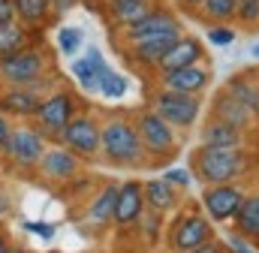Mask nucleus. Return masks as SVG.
I'll return each mask as SVG.
<instances>
[{"instance_id":"nucleus-1","label":"nucleus","mask_w":259,"mask_h":253,"mask_svg":"<svg viewBox=\"0 0 259 253\" xmlns=\"http://www.w3.org/2000/svg\"><path fill=\"white\" fill-rule=\"evenodd\" d=\"M49 69V55L39 46H27L18 49L12 55L0 58V81L6 88H30L33 81H39Z\"/></svg>"},{"instance_id":"nucleus-12","label":"nucleus","mask_w":259,"mask_h":253,"mask_svg":"<svg viewBox=\"0 0 259 253\" xmlns=\"http://www.w3.org/2000/svg\"><path fill=\"white\" fill-rule=\"evenodd\" d=\"M145 211V193H142V184L136 181H127L124 187H118V202H115V214L112 220L118 226H130L142 217Z\"/></svg>"},{"instance_id":"nucleus-20","label":"nucleus","mask_w":259,"mask_h":253,"mask_svg":"<svg viewBox=\"0 0 259 253\" xmlns=\"http://www.w3.org/2000/svg\"><path fill=\"white\" fill-rule=\"evenodd\" d=\"M178 36H154V39H145V43H136L133 46V61L145 63V66H157L160 58L172 49Z\"/></svg>"},{"instance_id":"nucleus-24","label":"nucleus","mask_w":259,"mask_h":253,"mask_svg":"<svg viewBox=\"0 0 259 253\" xmlns=\"http://www.w3.org/2000/svg\"><path fill=\"white\" fill-rule=\"evenodd\" d=\"M238 142H241L238 126H232V124L217 121V124H211L208 130H205V145H217V148H238Z\"/></svg>"},{"instance_id":"nucleus-43","label":"nucleus","mask_w":259,"mask_h":253,"mask_svg":"<svg viewBox=\"0 0 259 253\" xmlns=\"http://www.w3.org/2000/svg\"><path fill=\"white\" fill-rule=\"evenodd\" d=\"M6 253H27L24 247H6Z\"/></svg>"},{"instance_id":"nucleus-38","label":"nucleus","mask_w":259,"mask_h":253,"mask_svg":"<svg viewBox=\"0 0 259 253\" xmlns=\"http://www.w3.org/2000/svg\"><path fill=\"white\" fill-rule=\"evenodd\" d=\"M193 253H217V247H214V244H199Z\"/></svg>"},{"instance_id":"nucleus-14","label":"nucleus","mask_w":259,"mask_h":253,"mask_svg":"<svg viewBox=\"0 0 259 253\" xmlns=\"http://www.w3.org/2000/svg\"><path fill=\"white\" fill-rule=\"evenodd\" d=\"M241 202H244V196L235 187H229V184H217L214 190L205 193V208H208V214H211L214 220H229V217H235L238 208H241Z\"/></svg>"},{"instance_id":"nucleus-22","label":"nucleus","mask_w":259,"mask_h":253,"mask_svg":"<svg viewBox=\"0 0 259 253\" xmlns=\"http://www.w3.org/2000/svg\"><path fill=\"white\" fill-rule=\"evenodd\" d=\"M217 118L223 121V124H232V126H241L250 121V109L241 103V100H235V97H220L217 100Z\"/></svg>"},{"instance_id":"nucleus-8","label":"nucleus","mask_w":259,"mask_h":253,"mask_svg":"<svg viewBox=\"0 0 259 253\" xmlns=\"http://www.w3.org/2000/svg\"><path fill=\"white\" fill-rule=\"evenodd\" d=\"M154 36H181V24L169 9H151L142 21L127 27V39L133 46L145 43V39H154Z\"/></svg>"},{"instance_id":"nucleus-31","label":"nucleus","mask_w":259,"mask_h":253,"mask_svg":"<svg viewBox=\"0 0 259 253\" xmlns=\"http://www.w3.org/2000/svg\"><path fill=\"white\" fill-rule=\"evenodd\" d=\"M235 15L241 18V21H256L259 18V0H238V9H235Z\"/></svg>"},{"instance_id":"nucleus-36","label":"nucleus","mask_w":259,"mask_h":253,"mask_svg":"<svg viewBox=\"0 0 259 253\" xmlns=\"http://www.w3.org/2000/svg\"><path fill=\"white\" fill-rule=\"evenodd\" d=\"M49 3H52V12H55V15H61V12H66V9H72V3H75V0H49Z\"/></svg>"},{"instance_id":"nucleus-32","label":"nucleus","mask_w":259,"mask_h":253,"mask_svg":"<svg viewBox=\"0 0 259 253\" xmlns=\"http://www.w3.org/2000/svg\"><path fill=\"white\" fill-rule=\"evenodd\" d=\"M208 39H211L214 46H232V43H235V30H232V27H211V30H208Z\"/></svg>"},{"instance_id":"nucleus-30","label":"nucleus","mask_w":259,"mask_h":253,"mask_svg":"<svg viewBox=\"0 0 259 253\" xmlns=\"http://www.w3.org/2000/svg\"><path fill=\"white\" fill-rule=\"evenodd\" d=\"M202 6H205V12H208L211 18H217V21H226V18H232V15H235V9H238V0H205Z\"/></svg>"},{"instance_id":"nucleus-40","label":"nucleus","mask_w":259,"mask_h":253,"mask_svg":"<svg viewBox=\"0 0 259 253\" xmlns=\"http://www.w3.org/2000/svg\"><path fill=\"white\" fill-rule=\"evenodd\" d=\"M124 3H136V0H109V6H112V9H118V6H124Z\"/></svg>"},{"instance_id":"nucleus-13","label":"nucleus","mask_w":259,"mask_h":253,"mask_svg":"<svg viewBox=\"0 0 259 253\" xmlns=\"http://www.w3.org/2000/svg\"><path fill=\"white\" fill-rule=\"evenodd\" d=\"M39 172L49 178V181H69L75 172H78V154H72L69 148H49L42 154V163H39Z\"/></svg>"},{"instance_id":"nucleus-33","label":"nucleus","mask_w":259,"mask_h":253,"mask_svg":"<svg viewBox=\"0 0 259 253\" xmlns=\"http://www.w3.org/2000/svg\"><path fill=\"white\" fill-rule=\"evenodd\" d=\"M24 229H27L30 235L46 238V241H49V238H55V226H52V223H36V220H27V223H24Z\"/></svg>"},{"instance_id":"nucleus-3","label":"nucleus","mask_w":259,"mask_h":253,"mask_svg":"<svg viewBox=\"0 0 259 253\" xmlns=\"http://www.w3.org/2000/svg\"><path fill=\"white\" fill-rule=\"evenodd\" d=\"M100 148L115 163H136L145 151V145L139 139V130L127 121H109L103 126L100 130Z\"/></svg>"},{"instance_id":"nucleus-42","label":"nucleus","mask_w":259,"mask_h":253,"mask_svg":"<svg viewBox=\"0 0 259 253\" xmlns=\"http://www.w3.org/2000/svg\"><path fill=\"white\" fill-rule=\"evenodd\" d=\"M6 211H9V205H6V196L0 193V214H6Z\"/></svg>"},{"instance_id":"nucleus-2","label":"nucleus","mask_w":259,"mask_h":253,"mask_svg":"<svg viewBox=\"0 0 259 253\" xmlns=\"http://www.w3.org/2000/svg\"><path fill=\"white\" fill-rule=\"evenodd\" d=\"M241 166H244V157L238 154V148L205 145L196 157V172L205 184H226L241 172Z\"/></svg>"},{"instance_id":"nucleus-25","label":"nucleus","mask_w":259,"mask_h":253,"mask_svg":"<svg viewBox=\"0 0 259 253\" xmlns=\"http://www.w3.org/2000/svg\"><path fill=\"white\" fill-rule=\"evenodd\" d=\"M235 217H238V229H241L244 235L259 238V196H253V199H244Z\"/></svg>"},{"instance_id":"nucleus-28","label":"nucleus","mask_w":259,"mask_h":253,"mask_svg":"<svg viewBox=\"0 0 259 253\" xmlns=\"http://www.w3.org/2000/svg\"><path fill=\"white\" fill-rule=\"evenodd\" d=\"M127 88H130V85H127V78L109 69V72H106V75L100 78V88H97V91H100L103 97H109V100H121V97L127 94Z\"/></svg>"},{"instance_id":"nucleus-10","label":"nucleus","mask_w":259,"mask_h":253,"mask_svg":"<svg viewBox=\"0 0 259 253\" xmlns=\"http://www.w3.org/2000/svg\"><path fill=\"white\" fill-rule=\"evenodd\" d=\"M39 103H42V91H36V88H6V91H0V112L9 115V118L30 121L36 115Z\"/></svg>"},{"instance_id":"nucleus-6","label":"nucleus","mask_w":259,"mask_h":253,"mask_svg":"<svg viewBox=\"0 0 259 253\" xmlns=\"http://www.w3.org/2000/svg\"><path fill=\"white\" fill-rule=\"evenodd\" d=\"M154 112L175 126H190L199 118V100L193 94H178V91H163L154 100Z\"/></svg>"},{"instance_id":"nucleus-45","label":"nucleus","mask_w":259,"mask_h":253,"mask_svg":"<svg viewBox=\"0 0 259 253\" xmlns=\"http://www.w3.org/2000/svg\"><path fill=\"white\" fill-rule=\"evenodd\" d=\"M187 3H190V6H202V3H205V0H187Z\"/></svg>"},{"instance_id":"nucleus-39","label":"nucleus","mask_w":259,"mask_h":253,"mask_svg":"<svg viewBox=\"0 0 259 253\" xmlns=\"http://www.w3.org/2000/svg\"><path fill=\"white\" fill-rule=\"evenodd\" d=\"M229 241H232V247H235V253H250L247 247H244V244H241V241H238V238H229Z\"/></svg>"},{"instance_id":"nucleus-17","label":"nucleus","mask_w":259,"mask_h":253,"mask_svg":"<svg viewBox=\"0 0 259 253\" xmlns=\"http://www.w3.org/2000/svg\"><path fill=\"white\" fill-rule=\"evenodd\" d=\"M208 85V72L202 66H181V69H169L163 72V88L166 91H178V94H196Z\"/></svg>"},{"instance_id":"nucleus-4","label":"nucleus","mask_w":259,"mask_h":253,"mask_svg":"<svg viewBox=\"0 0 259 253\" xmlns=\"http://www.w3.org/2000/svg\"><path fill=\"white\" fill-rule=\"evenodd\" d=\"M15 166H21V169H36L39 163H42V154L49 151V145H46V136L36 130V126H15V130H9V136H6V142H3V148H0Z\"/></svg>"},{"instance_id":"nucleus-29","label":"nucleus","mask_w":259,"mask_h":253,"mask_svg":"<svg viewBox=\"0 0 259 253\" xmlns=\"http://www.w3.org/2000/svg\"><path fill=\"white\" fill-rule=\"evenodd\" d=\"M58 49L64 52L66 58H72L81 49V30L78 27H61L58 30Z\"/></svg>"},{"instance_id":"nucleus-15","label":"nucleus","mask_w":259,"mask_h":253,"mask_svg":"<svg viewBox=\"0 0 259 253\" xmlns=\"http://www.w3.org/2000/svg\"><path fill=\"white\" fill-rule=\"evenodd\" d=\"M202 58V43L196 39V36H178L175 43H172V49L160 58L157 63V69H163V72H169V69H181V66H193L196 61Z\"/></svg>"},{"instance_id":"nucleus-44","label":"nucleus","mask_w":259,"mask_h":253,"mask_svg":"<svg viewBox=\"0 0 259 253\" xmlns=\"http://www.w3.org/2000/svg\"><path fill=\"white\" fill-rule=\"evenodd\" d=\"M250 52H253V58H259V43H253V49H250Z\"/></svg>"},{"instance_id":"nucleus-27","label":"nucleus","mask_w":259,"mask_h":253,"mask_svg":"<svg viewBox=\"0 0 259 253\" xmlns=\"http://www.w3.org/2000/svg\"><path fill=\"white\" fill-rule=\"evenodd\" d=\"M229 94H232L235 100H241L250 112H259V91L247 81V78H232V81H229Z\"/></svg>"},{"instance_id":"nucleus-21","label":"nucleus","mask_w":259,"mask_h":253,"mask_svg":"<svg viewBox=\"0 0 259 253\" xmlns=\"http://www.w3.org/2000/svg\"><path fill=\"white\" fill-rule=\"evenodd\" d=\"M115 202H118V187H115V184L103 187V193H100V196L91 202V208H88V220H91V223H109L112 214H115Z\"/></svg>"},{"instance_id":"nucleus-18","label":"nucleus","mask_w":259,"mask_h":253,"mask_svg":"<svg viewBox=\"0 0 259 253\" xmlns=\"http://www.w3.org/2000/svg\"><path fill=\"white\" fill-rule=\"evenodd\" d=\"M52 15L55 12H52V3L49 0H15V18L24 27H30V30L46 27Z\"/></svg>"},{"instance_id":"nucleus-41","label":"nucleus","mask_w":259,"mask_h":253,"mask_svg":"<svg viewBox=\"0 0 259 253\" xmlns=\"http://www.w3.org/2000/svg\"><path fill=\"white\" fill-rule=\"evenodd\" d=\"M6 247H9V241H6V235H3V229H0V253H6Z\"/></svg>"},{"instance_id":"nucleus-26","label":"nucleus","mask_w":259,"mask_h":253,"mask_svg":"<svg viewBox=\"0 0 259 253\" xmlns=\"http://www.w3.org/2000/svg\"><path fill=\"white\" fill-rule=\"evenodd\" d=\"M154 6H151V0H136V3H124V6H118V9H112V15H115V21L118 24H136V21H142L148 12H151Z\"/></svg>"},{"instance_id":"nucleus-37","label":"nucleus","mask_w":259,"mask_h":253,"mask_svg":"<svg viewBox=\"0 0 259 253\" xmlns=\"http://www.w3.org/2000/svg\"><path fill=\"white\" fill-rule=\"evenodd\" d=\"M9 130H12V126L6 121V115L0 112V148H3V142H6V136H9Z\"/></svg>"},{"instance_id":"nucleus-23","label":"nucleus","mask_w":259,"mask_h":253,"mask_svg":"<svg viewBox=\"0 0 259 253\" xmlns=\"http://www.w3.org/2000/svg\"><path fill=\"white\" fill-rule=\"evenodd\" d=\"M145 202L154 208V211H166V208H172L175 205V193H172V184L166 181V178H160V181H148L145 187Z\"/></svg>"},{"instance_id":"nucleus-19","label":"nucleus","mask_w":259,"mask_h":253,"mask_svg":"<svg viewBox=\"0 0 259 253\" xmlns=\"http://www.w3.org/2000/svg\"><path fill=\"white\" fill-rule=\"evenodd\" d=\"M30 27H24L18 18H12V21H3L0 24V58L3 55H12V52H18V49H27L30 46Z\"/></svg>"},{"instance_id":"nucleus-16","label":"nucleus","mask_w":259,"mask_h":253,"mask_svg":"<svg viewBox=\"0 0 259 253\" xmlns=\"http://www.w3.org/2000/svg\"><path fill=\"white\" fill-rule=\"evenodd\" d=\"M109 72V63L106 58L100 55V49H88V55L84 58H78V61L72 63V75H75V81L84 88V91H97L100 88V78Z\"/></svg>"},{"instance_id":"nucleus-9","label":"nucleus","mask_w":259,"mask_h":253,"mask_svg":"<svg viewBox=\"0 0 259 253\" xmlns=\"http://www.w3.org/2000/svg\"><path fill=\"white\" fill-rule=\"evenodd\" d=\"M139 139H142V145L151 151V154H166V151H172L175 148V133H172V124L169 121H163L157 112H145L142 118H139Z\"/></svg>"},{"instance_id":"nucleus-34","label":"nucleus","mask_w":259,"mask_h":253,"mask_svg":"<svg viewBox=\"0 0 259 253\" xmlns=\"http://www.w3.org/2000/svg\"><path fill=\"white\" fill-rule=\"evenodd\" d=\"M166 181L172 187H190V172L187 169H169L166 172Z\"/></svg>"},{"instance_id":"nucleus-35","label":"nucleus","mask_w":259,"mask_h":253,"mask_svg":"<svg viewBox=\"0 0 259 253\" xmlns=\"http://www.w3.org/2000/svg\"><path fill=\"white\" fill-rule=\"evenodd\" d=\"M15 18V0H0V24Z\"/></svg>"},{"instance_id":"nucleus-7","label":"nucleus","mask_w":259,"mask_h":253,"mask_svg":"<svg viewBox=\"0 0 259 253\" xmlns=\"http://www.w3.org/2000/svg\"><path fill=\"white\" fill-rule=\"evenodd\" d=\"M58 139H61L64 148H69L78 157H91V154L100 151V126L94 124V118H88V115H75L61 130Z\"/></svg>"},{"instance_id":"nucleus-5","label":"nucleus","mask_w":259,"mask_h":253,"mask_svg":"<svg viewBox=\"0 0 259 253\" xmlns=\"http://www.w3.org/2000/svg\"><path fill=\"white\" fill-rule=\"evenodd\" d=\"M75 118V97L69 91H55L49 97H42L33 121H36V130L49 139V136H61L69 121Z\"/></svg>"},{"instance_id":"nucleus-11","label":"nucleus","mask_w":259,"mask_h":253,"mask_svg":"<svg viewBox=\"0 0 259 253\" xmlns=\"http://www.w3.org/2000/svg\"><path fill=\"white\" fill-rule=\"evenodd\" d=\"M208 232H211L208 220H202V217H196V214L181 217L178 226H175V232H172V247L178 253H193L199 244L208 241Z\"/></svg>"}]
</instances>
